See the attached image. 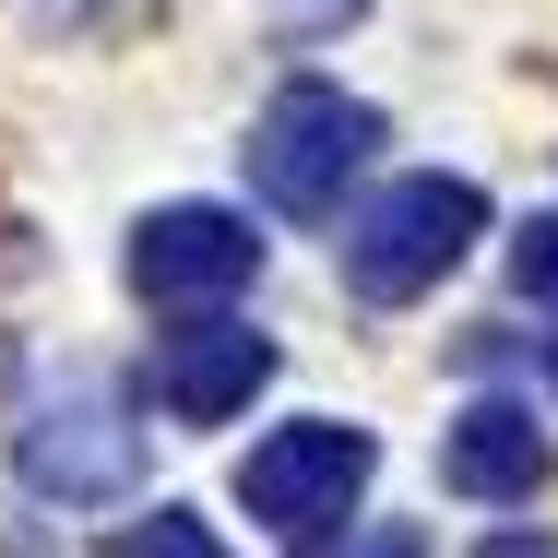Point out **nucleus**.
Here are the masks:
<instances>
[{"label":"nucleus","instance_id":"6","mask_svg":"<svg viewBox=\"0 0 558 558\" xmlns=\"http://www.w3.org/2000/svg\"><path fill=\"white\" fill-rule=\"evenodd\" d=\"M262 380H274V333H250V322H179V333L155 344V404H167L179 428L250 416Z\"/></svg>","mask_w":558,"mask_h":558},{"label":"nucleus","instance_id":"12","mask_svg":"<svg viewBox=\"0 0 558 558\" xmlns=\"http://www.w3.org/2000/svg\"><path fill=\"white\" fill-rule=\"evenodd\" d=\"M547 392H558V333H547Z\"/></svg>","mask_w":558,"mask_h":558},{"label":"nucleus","instance_id":"3","mask_svg":"<svg viewBox=\"0 0 558 558\" xmlns=\"http://www.w3.org/2000/svg\"><path fill=\"white\" fill-rule=\"evenodd\" d=\"M12 475L60 511H108L143 487V428H131V392L119 380H60L12 416Z\"/></svg>","mask_w":558,"mask_h":558},{"label":"nucleus","instance_id":"10","mask_svg":"<svg viewBox=\"0 0 558 558\" xmlns=\"http://www.w3.org/2000/svg\"><path fill=\"white\" fill-rule=\"evenodd\" d=\"M475 558H558V547H547V535H487Z\"/></svg>","mask_w":558,"mask_h":558},{"label":"nucleus","instance_id":"7","mask_svg":"<svg viewBox=\"0 0 558 558\" xmlns=\"http://www.w3.org/2000/svg\"><path fill=\"white\" fill-rule=\"evenodd\" d=\"M547 463L558 451H547V428H535V404H511V392H475L440 428V487L451 499H535Z\"/></svg>","mask_w":558,"mask_h":558},{"label":"nucleus","instance_id":"4","mask_svg":"<svg viewBox=\"0 0 558 558\" xmlns=\"http://www.w3.org/2000/svg\"><path fill=\"white\" fill-rule=\"evenodd\" d=\"M368 475H380V440H368V428L298 416V428H274V440L238 463V499H250V523H274L286 547H322L344 511H356Z\"/></svg>","mask_w":558,"mask_h":558},{"label":"nucleus","instance_id":"2","mask_svg":"<svg viewBox=\"0 0 558 558\" xmlns=\"http://www.w3.org/2000/svg\"><path fill=\"white\" fill-rule=\"evenodd\" d=\"M250 191L274 203V215H298V226H333L344 215V179L380 155V108L368 96H344V84H274L262 96V119H250Z\"/></svg>","mask_w":558,"mask_h":558},{"label":"nucleus","instance_id":"8","mask_svg":"<svg viewBox=\"0 0 558 558\" xmlns=\"http://www.w3.org/2000/svg\"><path fill=\"white\" fill-rule=\"evenodd\" d=\"M108 558H238V547H226L215 523H203V511H179V499H155L143 523H119V535H108Z\"/></svg>","mask_w":558,"mask_h":558},{"label":"nucleus","instance_id":"9","mask_svg":"<svg viewBox=\"0 0 558 558\" xmlns=\"http://www.w3.org/2000/svg\"><path fill=\"white\" fill-rule=\"evenodd\" d=\"M511 286H523V298H547V310H558V215H535L523 238H511Z\"/></svg>","mask_w":558,"mask_h":558},{"label":"nucleus","instance_id":"5","mask_svg":"<svg viewBox=\"0 0 558 558\" xmlns=\"http://www.w3.org/2000/svg\"><path fill=\"white\" fill-rule=\"evenodd\" d=\"M250 274H262V238L226 203H155L131 226V298H155V310L226 322V298H250Z\"/></svg>","mask_w":558,"mask_h":558},{"label":"nucleus","instance_id":"11","mask_svg":"<svg viewBox=\"0 0 558 558\" xmlns=\"http://www.w3.org/2000/svg\"><path fill=\"white\" fill-rule=\"evenodd\" d=\"M344 12H368V0H298V36H310V24H344Z\"/></svg>","mask_w":558,"mask_h":558},{"label":"nucleus","instance_id":"1","mask_svg":"<svg viewBox=\"0 0 558 558\" xmlns=\"http://www.w3.org/2000/svg\"><path fill=\"white\" fill-rule=\"evenodd\" d=\"M487 238V191L475 179H392V191H368L356 215H344L333 262H344V298L356 310H404V298H428L451 262Z\"/></svg>","mask_w":558,"mask_h":558}]
</instances>
